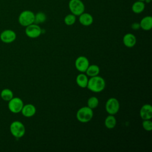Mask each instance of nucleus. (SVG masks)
I'll list each match as a JSON object with an SVG mask.
<instances>
[{
  "mask_svg": "<svg viewBox=\"0 0 152 152\" xmlns=\"http://www.w3.org/2000/svg\"><path fill=\"white\" fill-rule=\"evenodd\" d=\"M10 130L11 134L17 138H21L26 132V128L24 124L18 121H15L11 124Z\"/></svg>",
  "mask_w": 152,
  "mask_h": 152,
  "instance_id": "7ed1b4c3",
  "label": "nucleus"
},
{
  "mask_svg": "<svg viewBox=\"0 0 152 152\" xmlns=\"http://www.w3.org/2000/svg\"><path fill=\"white\" fill-rule=\"evenodd\" d=\"M140 28L145 31H148L152 28V17L150 15L143 17L140 23Z\"/></svg>",
  "mask_w": 152,
  "mask_h": 152,
  "instance_id": "2eb2a0df",
  "label": "nucleus"
},
{
  "mask_svg": "<svg viewBox=\"0 0 152 152\" xmlns=\"http://www.w3.org/2000/svg\"><path fill=\"white\" fill-rule=\"evenodd\" d=\"M26 27L25 33L30 38H37L42 33V29L37 24L33 23Z\"/></svg>",
  "mask_w": 152,
  "mask_h": 152,
  "instance_id": "6e6552de",
  "label": "nucleus"
},
{
  "mask_svg": "<svg viewBox=\"0 0 152 152\" xmlns=\"http://www.w3.org/2000/svg\"><path fill=\"white\" fill-rule=\"evenodd\" d=\"M23 106V102L19 97H13L10 101H8V109L11 112L14 113H18L21 112Z\"/></svg>",
  "mask_w": 152,
  "mask_h": 152,
  "instance_id": "0eeeda50",
  "label": "nucleus"
},
{
  "mask_svg": "<svg viewBox=\"0 0 152 152\" xmlns=\"http://www.w3.org/2000/svg\"><path fill=\"white\" fill-rule=\"evenodd\" d=\"M137 1H143L144 2L145 0H137Z\"/></svg>",
  "mask_w": 152,
  "mask_h": 152,
  "instance_id": "a878e982",
  "label": "nucleus"
},
{
  "mask_svg": "<svg viewBox=\"0 0 152 152\" xmlns=\"http://www.w3.org/2000/svg\"><path fill=\"white\" fill-rule=\"evenodd\" d=\"M142 126L145 131H150L152 130V122L150 119L143 120L142 122Z\"/></svg>",
  "mask_w": 152,
  "mask_h": 152,
  "instance_id": "b1692460",
  "label": "nucleus"
},
{
  "mask_svg": "<svg viewBox=\"0 0 152 152\" xmlns=\"http://www.w3.org/2000/svg\"><path fill=\"white\" fill-rule=\"evenodd\" d=\"M68 7L72 14L79 16L85 11V5L81 0H70Z\"/></svg>",
  "mask_w": 152,
  "mask_h": 152,
  "instance_id": "39448f33",
  "label": "nucleus"
},
{
  "mask_svg": "<svg viewBox=\"0 0 152 152\" xmlns=\"http://www.w3.org/2000/svg\"><path fill=\"white\" fill-rule=\"evenodd\" d=\"M93 116V109L88 106H84L80 108L77 113L76 117L78 121L83 123H86L91 120Z\"/></svg>",
  "mask_w": 152,
  "mask_h": 152,
  "instance_id": "f03ea898",
  "label": "nucleus"
},
{
  "mask_svg": "<svg viewBox=\"0 0 152 152\" xmlns=\"http://www.w3.org/2000/svg\"><path fill=\"white\" fill-rule=\"evenodd\" d=\"M116 125V119L114 115H109L104 120V125L108 129H113Z\"/></svg>",
  "mask_w": 152,
  "mask_h": 152,
  "instance_id": "6ab92c4d",
  "label": "nucleus"
},
{
  "mask_svg": "<svg viewBox=\"0 0 152 152\" xmlns=\"http://www.w3.org/2000/svg\"><path fill=\"white\" fill-rule=\"evenodd\" d=\"M79 22L81 24L84 26H89L93 22V16L87 12H83L79 15Z\"/></svg>",
  "mask_w": 152,
  "mask_h": 152,
  "instance_id": "ddd939ff",
  "label": "nucleus"
},
{
  "mask_svg": "<svg viewBox=\"0 0 152 152\" xmlns=\"http://www.w3.org/2000/svg\"><path fill=\"white\" fill-rule=\"evenodd\" d=\"M46 20V15L43 12H39L34 14V21L35 24H40L44 23Z\"/></svg>",
  "mask_w": 152,
  "mask_h": 152,
  "instance_id": "412c9836",
  "label": "nucleus"
},
{
  "mask_svg": "<svg viewBox=\"0 0 152 152\" xmlns=\"http://www.w3.org/2000/svg\"><path fill=\"white\" fill-rule=\"evenodd\" d=\"M34 13L30 10H24L22 11L18 16V23L24 27H27L34 23Z\"/></svg>",
  "mask_w": 152,
  "mask_h": 152,
  "instance_id": "20e7f679",
  "label": "nucleus"
},
{
  "mask_svg": "<svg viewBox=\"0 0 152 152\" xmlns=\"http://www.w3.org/2000/svg\"><path fill=\"white\" fill-rule=\"evenodd\" d=\"M99 103V99L95 96H92L90 97L87 100V106L92 109L96 108L98 106Z\"/></svg>",
  "mask_w": 152,
  "mask_h": 152,
  "instance_id": "4be33fe9",
  "label": "nucleus"
},
{
  "mask_svg": "<svg viewBox=\"0 0 152 152\" xmlns=\"http://www.w3.org/2000/svg\"><path fill=\"white\" fill-rule=\"evenodd\" d=\"M16 36V33L13 30L7 29L1 32L0 34V39L5 43H11L15 40Z\"/></svg>",
  "mask_w": 152,
  "mask_h": 152,
  "instance_id": "9d476101",
  "label": "nucleus"
},
{
  "mask_svg": "<svg viewBox=\"0 0 152 152\" xmlns=\"http://www.w3.org/2000/svg\"><path fill=\"white\" fill-rule=\"evenodd\" d=\"M140 115L142 120L151 119L152 118V106L150 104H144L140 109Z\"/></svg>",
  "mask_w": 152,
  "mask_h": 152,
  "instance_id": "9b49d317",
  "label": "nucleus"
},
{
  "mask_svg": "<svg viewBox=\"0 0 152 152\" xmlns=\"http://www.w3.org/2000/svg\"><path fill=\"white\" fill-rule=\"evenodd\" d=\"M131 27L132 29L134 30H138L140 28V23H134L132 25H131Z\"/></svg>",
  "mask_w": 152,
  "mask_h": 152,
  "instance_id": "393cba45",
  "label": "nucleus"
},
{
  "mask_svg": "<svg viewBox=\"0 0 152 152\" xmlns=\"http://www.w3.org/2000/svg\"><path fill=\"white\" fill-rule=\"evenodd\" d=\"M89 65L88 59L84 56H78L75 61V68L80 72H85Z\"/></svg>",
  "mask_w": 152,
  "mask_h": 152,
  "instance_id": "1a4fd4ad",
  "label": "nucleus"
},
{
  "mask_svg": "<svg viewBox=\"0 0 152 152\" xmlns=\"http://www.w3.org/2000/svg\"><path fill=\"white\" fill-rule=\"evenodd\" d=\"M137 42L136 37L132 33H126L123 37V43L127 48L134 47Z\"/></svg>",
  "mask_w": 152,
  "mask_h": 152,
  "instance_id": "4468645a",
  "label": "nucleus"
},
{
  "mask_svg": "<svg viewBox=\"0 0 152 152\" xmlns=\"http://www.w3.org/2000/svg\"><path fill=\"white\" fill-rule=\"evenodd\" d=\"M76 21V16L73 14H69L64 18V23L67 26H72Z\"/></svg>",
  "mask_w": 152,
  "mask_h": 152,
  "instance_id": "5701e85b",
  "label": "nucleus"
},
{
  "mask_svg": "<svg viewBox=\"0 0 152 152\" xmlns=\"http://www.w3.org/2000/svg\"><path fill=\"white\" fill-rule=\"evenodd\" d=\"M1 97L4 101H10L13 97V92L9 88H4L1 92Z\"/></svg>",
  "mask_w": 152,
  "mask_h": 152,
  "instance_id": "aec40b11",
  "label": "nucleus"
},
{
  "mask_svg": "<svg viewBox=\"0 0 152 152\" xmlns=\"http://www.w3.org/2000/svg\"><path fill=\"white\" fill-rule=\"evenodd\" d=\"M120 107V104L118 100L114 97L109 98L105 104V109L107 113L109 115H115L116 114Z\"/></svg>",
  "mask_w": 152,
  "mask_h": 152,
  "instance_id": "423d86ee",
  "label": "nucleus"
},
{
  "mask_svg": "<svg viewBox=\"0 0 152 152\" xmlns=\"http://www.w3.org/2000/svg\"><path fill=\"white\" fill-rule=\"evenodd\" d=\"M88 78L86 74H84V72L79 74L76 77V83L77 85L81 88H86L88 84Z\"/></svg>",
  "mask_w": 152,
  "mask_h": 152,
  "instance_id": "dca6fc26",
  "label": "nucleus"
},
{
  "mask_svg": "<svg viewBox=\"0 0 152 152\" xmlns=\"http://www.w3.org/2000/svg\"><path fill=\"white\" fill-rule=\"evenodd\" d=\"M132 11L135 14H140L145 9V3L143 1H137L132 5Z\"/></svg>",
  "mask_w": 152,
  "mask_h": 152,
  "instance_id": "f3484780",
  "label": "nucleus"
},
{
  "mask_svg": "<svg viewBox=\"0 0 152 152\" xmlns=\"http://www.w3.org/2000/svg\"><path fill=\"white\" fill-rule=\"evenodd\" d=\"M85 72L86 73V75L90 77L96 76L98 75L100 72V68L97 65H89Z\"/></svg>",
  "mask_w": 152,
  "mask_h": 152,
  "instance_id": "a211bd4d",
  "label": "nucleus"
},
{
  "mask_svg": "<svg viewBox=\"0 0 152 152\" xmlns=\"http://www.w3.org/2000/svg\"><path fill=\"white\" fill-rule=\"evenodd\" d=\"M106 86L104 80L100 76L96 75L90 77L88 80L87 88L94 93H99L102 91Z\"/></svg>",
  "mask_w": 152,
  "mask_h": 152,
  "instance_id": "f257e3e1",
  "label": "nucleus"
},
{
  "mask_svg": "<svg viewBox=\"0 0 152 152\" xmlns=\"http://www.w3.org/2000/svg\"><path fill=\"white\" fill-rule=\"evenodd\" d=\"M21 112L24 116L29 118L35 115L36 112V109L35 106L32 104H26L23 106Z\"/></svg>",
  "mask_w": 152,
  "mask_h": 152,
  "instance_id": "f8f14e48",
  "label": "nucleus"
}]
</instances>
